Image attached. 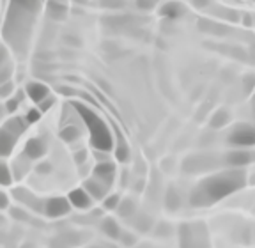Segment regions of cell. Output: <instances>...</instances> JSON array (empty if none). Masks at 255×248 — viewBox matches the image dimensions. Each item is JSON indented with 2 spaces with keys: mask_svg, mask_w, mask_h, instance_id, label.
Listing matches in <instances>:
<instances>
[{
  "mask_svg": "<svg viewBox=\"0 0 255 248\" xmlns=\"http://www.w3.org/2000/svg\"><path fill=\"white\" fill-rule=\"evenodd\" d=\"M248 183L243 168H227L202 179L190 193V204L195 208H207L220 202L225 197L239 192Z\"/></svg>",
  "mask_w": 255,
  "mask_h": 248,
  "instance_id": "6da1fadb",
  "label": "cell"
},
{
  "mask_svg": "<svg viewBox=\"0 0 255 248\" xmlns=\"http://www.w3.org/2000/svg\"><path fill=\"white\" fill-rule=\"evenodd\" d=\"M75 108L78 110L80 117L84 119L85 126L89 128V135H91V144L96 151H110L114 147V136L108 128V124L101 119L94 110L85 107L84 103H75Z\"/></svg>",
  "mask_w": 255,
  "mask_h": 248,
  "instance_id": "7a4b0ae2",
  "label": "cell"
},
{
  "mask_svg": "<svg viewBox=\"0 0 255 248\" xmlns=\"http://www.w3.org/2000/svg\"><path fill=\"white\" fill-rule=\"evenodd\" d=\"M181 248H207L209 238L204 224H186L179 229Z\"/></svg>",
  "mask_w": 255,
  "mask_h": 248,
  "instance_id": "3957f363",
  "label": "cell"
},
{
  "mask_svg": "<svg viewBox=\"0 0 255 248\" xmlns=\"http://www.w3.org/2000/svg\"><path fill=\"white\" fill-rule=\"evenodd\" d=\"M227 142L232 147L248 149L255 145V124H238L229 133Z\"/></svg>",
  "mask_w": 255,
  "mask_h": 248,
  "instance_id": "277c9868",
  "label": "cell"
},
{
  "mask_svg": "<svg viewBox=\"0 0 255 248\" xmlns=\"http://www.w3.org/2000/svg\"><path fill=\"white\" fill-rule=\"evenodd\" d=\"M254 161H255V151L239 149V147H234V151L227 152V154L222 158V163L227 165L229 168H243V167H247V165L254 163Z\"/></svg>",
  "mask_w": 255,
  "mask_h": 248,
  "instance_id": "5b68a950",
  "label": "cell"
},
{
  "mask_svg": "<svg viewBox=\"0 0 255 248\" xmlns=\"http://www.w3.org/2000/svg\"><path fill=\"white\" fill-rule=\"evenodd\" d=\"M69 209H71V202H69V199H64V197H52L44 202V215L50 216V218L66 216Z\"/></svg>",
  "mask_w": 255,
  "mask_h": 248,
  "instance_id": "8992f818",
  "label": "cell"
},
{
  "mask_svg": "<svg viewBox=\"0 0 255 248\" xmlns=\"http://www.w3.org/2000/svg\"><path fill=\"white\" fill-rule=\"evenodd\" d=\"M25 94L37 105V103H41L44 98L50 96V89H48V85L43 84V82L34 80V82H28V84L25 85Z\"/></svg>",
  "mask_w": 255,
  "mask_h": 248,
  "instance_id": "52a82bcc",
  "label": "cell"
},
{
  "mask_svg": "<svg viewBox=\"0 0 255 248\" xmlns=\"http://www.w3.org/2000/svg\"><path fill=\"white\" fill-rule=\"evenodd\" d=\"M94 177L96 179L103 181V183H107L108 186H110L114 177H116V167H114V163H112L110 160L100 161V163L94 167Z\"/></svg>",
  "mask_w": 255,
  "mask_h": 248,
  "instance_id": "ba28073f",
  "label": "cell"
},
{
  "mask_svg": "<svg viewBox=\"0 0 255 248\" xmlns=\"http://www.w3.org/2000/svg\"><path fill=\"white\" fill-rule=\"evenodd\" d=\"M68 199L71 202V206H75L76 209H89L92 204V197L89 195L85 188H76L73 192H69Z\"/></svg>",
  "mask_w": 255,
  "mask_h": 248,
  "instance_id": "9c48e42d",
  "label": "cell"
},
{
  "mask_svg": "<svg viewBox=\"0 0 255 248\" xmlns=\"http://www.w3.org/2000/svg\"><path fill=\"white\" fill-rule=\"evenodd\" d=\"M184 12H186V7L177 0H168L159 7V14L163 18H170V20H177V18L183 16Z\"/></svg>",
  "mask_w": 255,
  "mask_h": 248,
  "instance_id": "30bf717a",
  "label": "cell"
},
{
  "mask_svg": "<svg viewBox=\"0 0 255 248\" xmlns=\"http://www.w3.org/2000/svg\"><path fill=\"white\" fill-rule=\"evenodd\" d=\"M84 188L87 190V193L92 199H105L108 193V184L100 179H96V177H91V179L85 181Z\"/></svg>",
  "mask_w": 255,
  "mask_h": 248,
  "instance_id": "8fae6325",
  "label": "cell"
},
{
  "mask_svg": "<svg viewBox=\"0 0 255 248\" xmlns=\"http://www.w3.org/2000/svg\"><path fill=\"white\" fill-rule=\"evenodd\" d=\"M16 140H18V136L12 135L9 129L0 128V158H5L11 154L16 145Z\"/></svg>",
  "mask_w": 255,
  "mask_h": 248,
  "instance_id": "7c38bea8",
  "label": "cell"
},
{
  "mask_svg": "<svg viewBox=\"0 0 255 248\" xmlns=\"http://www.w3.org/2000/svg\"><path fill=\"white\" fill-rule=\"evenodd\" d=\"M44 151H46V147L39 138H30L25 144V156L30 158V160H37V158L44 156Z\"/></svg>",
  "mask_w": 255,
  "mask_h": 248,
  "instance_id": "4fadbf2b",
  "label": "cell"
},
{
  "mask_svg": "<svg viewBox=\"0 0 255 248\" xmlns=\"http://www.w3.org/2000/svg\"><path fill=\"white\" fill-rule=\"evenodd\" d=\"M27 126H28V123L25 119H21V117H11V119L4 124V128L9 129V131H11L12 135H16V136L23 135L25 129H27Z\"/></svg>",
  "mask_w": 255,
  "mask_h": 248,
  "instance_id": "5bb4252c",
  "label": "cell"
},
{
  "mask_svg": "<svg viewBox=\"0 0 255 248\" xmlns=\"http://www.w3.org/2000/svg\"><path fill=\"white\" fill-rule=\"evenodd\" d=\"M101 229H103V232L110 238V240H119L121 238V227L114 218H105Z\"/></svg>",
  "mask_w": 255,
  "mask_h": 248,
  "instance_id": "9a60e30c",
  "label": "cell"
},
{
  "mask_svg": "<svg viewBox=\"0 0 255 248\" xmlns=\"http://www.w3.org/2000/svg\"><path fill=\"white\" fill-rule=\"evenodd\" d=\"M66 5L64 2H59V0H52V2H48V14L53 18V20H62L66 18Z\"/></svg>",
  "mask_w": 255,
  "mask_h": 248,
  "instance_id": "2e32d148",
  "label": "cell"
},
{
  "mask_svg": "<svg viewBox=\"0 0 255 248\" xmlns=\"http://www.w3.org/2000/svg\"><path fill=\"white\" fill-rule=\"evenodd\" d=\"M231 121V116H229V110H223V108H220V110H216L215 114H213L211 117V126L215 129H220L223 128L225 124Z\"/></svg>",
  "mask_w": 255,
  "mask_h": 248,
  "instance_id": "e0dca14e",
  "label": "cell"
},
{
  "mask_svg": "<svg viewBox=\"0 0 255 248\" xmlns=\"http://www.w3.org/2000/svg\"><path fill=\"white\" fill-rule=\"evenodd\" d=\"M60 138H62L64 142L73 144V142H76L80 138V129L76 128V126H68V128H64L62 131H60Z\"/></svg>",
  "mask_w": 255,
  "mask_h": 248,
  "instance_id": "ac0fdd59",
  "label": "cell"
},
{
  "mask_svg": "<svg viewBox=\"0 0 255 248\" xmlns=\"http://www.w3.org/2000/svg\"><path fill=\"white\" fill-rule=\"evenodd\" d=\"M12 181V172L5 161L0 160V186H9Z\"/></svg>",
  "mask_w": 255,
  "mask_h": 248,
  "instance_id": "d6986e66",
  "label": "cell"
},
{
  "mask_svg": "<svg viewBox=\"0 0 255 248\" xmlns=\"http://www.w3.org/2000/svg\"><path fill=\"white\" fill-rule=\"evenodd\" d=\"M117 211H119V215L123 216V218H128V216H131L133 213H135V202H133L131 199L121 200Z\"/></svg>",
  "mask_w": 255,
  "mask_h": 248,
  "instance_id": "ffe728a7",
  "label": "cell"
},
{
  "mask_svg": "<svg viewBox=\"0 0 255 248\" xmlns=\"http://www.w3.org/2000/svg\"><path fill=\"white\" fill-rule=\"evenodd\" d=\"M179 204H181L179 193L175 192L174 188H170L167 193V208L170 209V211H175V209L179 208Z\"/></svg>",
  "mask_w": 255,
  "mask_h": 248,
  "instance_id": "44dd1931",
  "label": "cell"
},
{
  "mask_svg": "<svg viewBox=\"0 0 255 248\" xmlns=\"http://www.w3.org/2000/svg\"><path fill=\"white\" fill-rule=\"evenodd\" d=\"M121 204V197L117 195V193H114V195H107L103 199V206L105 209H108V211H114V209H117Z\"/></svg>",
  "mask_w": 255,
  "mask_h": 248,
  "instance_id": "7402d4cb",
  "label": "cell"
},
{
  "mask_svg": "<svg viewBox=\"0 0 255 248\" xmlns=\"http://www.w3.org/2000/svg\"><path fill=\"white\" fill-rule=\"evenodd\" d=\"M116 156L119 161H128V158H129V147L124 144V140H119V145L116 149Z\"/></svg>",
  "mask_w": 255,
  "mask_h": 248,
  "instance_id": "603a6c76",
  "label": "cell"
},
{
  "mask_svg": "<svg viewBox=\"0 0 255 248\" xmlns=\"http://www.w3.org/2000/svg\"><path fill=\"white\" fill-rule=\"evenodd\" d=\"M135 225H136V229H138L140 232H147L149 229L152 227V222H151V218H149V216L142 215V216H138V220L135 222Z\"/></svg>",
  "mask_w": 255,
  "mask_h": 248,
  "instance_id": "cb8c5ba5",
  "label": "cell"
},
{
  "mask_svg": "<svg viewBox=\"0 0 255 248\" xmlns=\"http://www.w3.org/2000/svg\"><path fill=\"white\" fill-rule=\"evenodd\" d=\"M41 116H43V112H41L39 108H32V110L27 112V116H25V121H27L28 124H34L41 119Z\"/></svg>",
  "mask_w": 255,
  "mask_h": 248,
  "instance_id": "d4e9b609",
  "label": "cell"
},
{
  "mask_svg": "<svg viewBox=\"0 0 255 248\" xmlns=\"http://www.w3.org/2000/svg\"><path fill=\"white\" fill-rule=\"evenodd\" d=\"M14 92V85H12V82H5V84L0 85V98H11V94Z\"/></svg>",
  "mask_w": 255,
  "mask_h": 248,
  "instance_id": "484cf974",
  "label": "cell"
},
{
  "mask_svg": "<svg viewBox=\"0 0 255 248\" xmlns=\"http://www.w3.org/2000/svg\"><path fill=\"white\" fill-rule=\"evenodd\" d=\"M11 76H12L11 66H2L0 68V85L5 84V82H11Z\"/></svg>",
  "mask_w": 255,
  "mask_h": 248,
  "instance_id": "4316f807",
  "label": "cell"
},
{
  "mask_svg": "<svg viewBox=\"0 0 255 248\" xmlns=\"http://www.w3.org/2000/svg\"><path fill=\"white\" fill-rule=\"evenodd\" d=\"M158 0H136V7L142 9V11H151L156 7Z\"/></svg>",
  "mask_w": 255,
  "mask_h": 248,
  "instance_id": "83f0119b",
  "label": "cell"
},
{
  "mask_svg": "<svg viewBox=\"0 0 255 248\" xmlns=\"http://www.w3.org/2000/svg\"><path fill=\"white\" fill-rule=\"evenodd\" d=\"M18 107H20V100H18V98H7V100H5V110H7L9 114H14L16 110H18Z\"/></svg>",
  "mask_w": 255,
  "mask_h": 248,
  "instance_id": "f1b7e54d",
  "label": "cell"
},
{
  "mask_svg": "<svg viewBox=\"0 0 255 248\" xmlns=\"http://www.w3.org/2000/svg\"><path fill=\"white\" fill-rule=\"evenodd\" d=\"M53 103H55V100H53L52 96H48V98H44L43 101H41V103H37V108H39L41 112H48V110H50V108L53 107Z\"/></svg>",
  "mask_w": 255,
  "mask_h": 248,
  "instance_id": "f546056e",
  "label": "cell"
},
{
  "mask_svg": "<svg viewBox=\"0 0 255 248\" xmlns=\"http://www.w3.org/2000/svg\"><path fill=\"white\" fill-rule=\"evenodd\" d=\"M121 240H123L124 247H131V245H135V236H133V234H121Z\"/></svg>",
  "mask_w": 255,
  "mask_h": 248,
  "instance_id": "4dcf8cb0",
  "label": "cell"
},
{
  "mask_svg": "<svg viewBox=\"0 0 255 248\" xmlns=\"http://www.w3.org/2000/svg\"><path fill=\"white\" fill-rule=\"evenodd\" d=\"M191 4H193V7H197V9H206L211 5V0H191Z\"/></svg>",
  "mask_w": 255,
  "mask_h": 248,
  "instance_id": "1f68e13d",
  "label": "cell"
},
{
  "mask_svg": "<svg viewBox=\"0 0 255 248\" xmlns=\"http://www.w3.org/2000/svg\"><path fill=\"white\" fill-rule=\"evenodd\" d=\"M7 206H9V197H7V193L0 190V209H5Z\"/></svg>",
  "mask_w": 255,
  "mask_h": 248,
  "instance_id": "d6a6232c",
  "label": "cell"
},
{
  "mask_svg": "<svg viewBox=\"0 0 255 248\" xmlns=\"http://www.w3.org/2000/svg\"><path fill=\"white\" fill-rule=\"evenodd\" d=\"M5 60H7V50L4 46H0V68L5 66Z\"/></svg>",
  "mask_w": 255,
  "mask_h": 248,
  "instance_id": "836d02e7",
  "label": "cell"
},
{
  "mask_svg": "<svg viewBox=\"0 0 255 248\" xmlns=\"http://www.w3.org/2000/svg\"><path fill=\"white\" fill-rule=\"evenodd\" d=\"M21 209H11V215H12V218H20V220H27L28 216L27 215H21Z\"/></svg>",
  "mask_w": 255,
  "mask_h": 248,
  "instance_id": "e575fe53",
  "label": "cell"
},
{
  "mask_svg": "<svg viewBox=\"0 0 255 248\" xmlns=\"http://www.w3.org/2000/svg\"><path fill=\"white\" fill-rule=\"evenodd\" d=\"M252 114H254V117H255V91H254V96H252Z\"/></svg>",
  "mask_w": 255,
  "mask_h": 248,
  "instance_id": "d590c367",
  "label": "cell"
},
{
  "mask_svg": "<svg viewBox=\"0 0 255 248\" xmlns=\"http://www.w3.org/2000/svg\"><path fill=\"white\" fill-rule=\"evenodd\" d=\"M248 183H250V184H254V186H255V174L250 177V179H248Z\"/></svg>",
  "mask_w": 255,
  "mask_h": 248,
  "instance_id": "8d00e7d4",
  "label": "cell"
},
{
  "mask_svg": "<svg viewBox=\"0 0 255 248\" xmlns=\"http://www.w3.org/2000/svg\"><path fill=\"white\" fill-rule=\"evenodd\" d=\"M59 2H66V0H59Z\"/></svg>",
  "mask_w": 255,
  "mask_h": 248,
  "instance_id": "74e56055",
  "label": "cell"
}]
</instances>
